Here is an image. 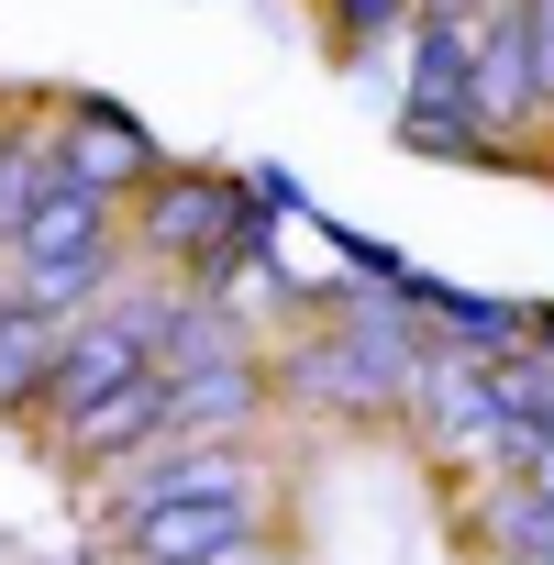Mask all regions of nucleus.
Listing matches in <instances>:
<instances>
[{"instance_id": "1", "label": "nucleus", "mask_w": 554, "mask_h": 565, "mask_svg": "<svg viewBox=\"0 0 554 565\" xmlns=\"http://www.w3.org/2000/svg\"><path fill=\"white\" fill-rule=\"evenodd\" d=\"M311 311H322L311 333L266 344L277 411H322V422H388V411H411L433 344H422V322L399 311V289L344 277V289H311Z\"/></svg>"}, {"instance_id": "2", "label": "nucleus", "mask_w": 554, "mask_h": 565, "mask_svg": "<svg viewBox=\"0 0 554 565\" xmlns=\"http://www.w3.org/2000/svg\"><path fill=\"white\" fill-rule=\"evenodd\" d=\"M277 211L233 178V167H156L134 200H122V255H145V266H167L178 289H200V300H222L233 277L255 266V255H277V233H266Z\"/></svg>"}, {"instance_id": "3", "label": "nucleus", "mask_w": 554, "mask_h": 565, "mask_svg": "<svg viewBox=\"0 0 554 565\" xmlns=\"http://www.w3.org/2000/svg\"><path fill=\"white\" fill-rule=\"evenodd\" d=\"M122 211L111 200H78V189H45L34 211H23V233L0 244V289L12 300H34V311H56V322H78V311H100L111 289H122Z\"/></svg>"}, {"instance_id": "4", "label": "nucleus", "mask_w": 554, "mask_h": 565, "mask_svg": "<svg viewBox=\"0 0 554 565\" xmlns=\"http://www.w3.org/2000/svg\"><path fill=\"white\" fill-rule=\"evenodd\" d=\"M111 543H122V565H255L277 543V477L222 488V499H167V510L122 521Z\"/></svg>"}, {"instance_id": "5", "label": "nucleus", "mask_w": 554, "mask_h": 565, "mask_svg": "<svg viewBox=\"0 0 554 565\" xmlns=\"http://www.w3.org/2000/svg\"><path fill=\"white\" fill-rule=\"evenodd\" d=\"M411 411L433 422L444 455H466V466H488V477H499V466L521 455V433H532L521 399H510V377H499V366H466V355H433L422 388H411Z\"/></svg>"}, {"instance_id": "6", "label": "nucleus", "mask_w": 554, "mask_h": 565, "mask_svg": "<svg viewBox=\"0 0 554 565\" xmlns=\"http://www.w3.org/2000/svg\"><path fill=\"white\" fill-rule=\"evenodd\" d=\"M156 167H167V145H156L122 100H67V111H56V189H78V200H111V211H122Z\"/></svg>"}, {"instance_id": "7", "label": "nucleus", "mask_w": 554, "mask_h": 565, "mask_svg": "<svg viewBox=\"0 0 554 565\" xmlns=\"http://www.w3.org/2000/svg\"><path fill=\"white\" fill-rule=\"evenodd\" d=\"M266 422H277L266 355H255V366H200V377H167V444H255Z\"/></svg>"}, {"instance_id": "8", "label": "nucleus", "mask_w": 554, "mask_h": 565, "mask_svg": "<svg viewBox=\"0 0 554 565\" xmlns=\"http://www.w3.org/2000/svg\"><path fill=\"white\" fill-rule=\"evenodd\" d=\"M167 444V377L145 366V377H122L111 399H89L78 422H56V455L78 466V477H111V466H134V455H156Z\"/></svg>"}, {"instance_id": "9", "label": "nucleus", "mask_w": 554, "mask_h": 565, "mask_svg": "<svg viewBox=\"0 0 554 565\" xmlns=\"http://www.w3.org/2000/svg\"><path fill=\"white\" fill-rule=\"evenodd\" d=\"M266 333L233 311V300H200L167 277V322H156V377H200V366H255Z\"/></svg>"}, {"instance_id": "10", "label": "nucleus", "mask_w": 554, "mask_h": 565, "mask_svg": "<svg viewBox=\"0 0 554 565\" xmlns=\"http://www.w3.org/2000/svg\"><path fill=\"white\" fill-rule=\"evenodd\" d=\"M466 532L488 543V565H554V499L521 488V477H488L466 499Z\"/></svg>"}, {"instance_id": "11", "label": "nucleus", "mask_w": 554, "mask_h": 565, "mask_svg": "<svg viewBox=\"0 0 554 565\" xmlns=\"http://www.w3.org/2000/svg\"><path fill=\"white\" fill-rule=\"evenodd\" d=\"M56 344H67L56 311H34V300L0 289V422H12V411H45V388H56Z\"/></svg>"}, {"instance_id": "12", "label": "nucleus", "mask_w": 554, "mask_h": 565, "mask_svg": "<svg viewBox=\"0 0 554 565\" xmlns=\"http://www.w3.org/2000/svg\"><path fill=\"white\" fill-rule=\"evenodd\" d=\"M56 189V111L23 100V111H0V244L23 233V211Z\"/></svg>"}, {"instance_id": "13", "label": "nucleus", "mask_w": 554, "mask_h": 565, "mask_svg": "<svg viewBox=\"0 0 554 565\" xmlns=\"http://www.w3.org/2000/svg\"><path fill=\"white\" fill-rule=\"evenodd\" d=\"M322 34H333V56H388L399 34H411V0H322Z\"/></svg>"}, {"instance_id": "14", "label": "nucleus", "mask_w": 554, "mask_h": 565, "mask_svg": "<svg viewBox=\"0 0 554 565\" xmlns=\"http://www.w3.org/2000/svg\"><path fill=\"white\" fill-rule=\"evenodd\" d=\"M399 145H411V156H444V167H499V156H488V134H477V122H455V111H399Z\"/></svg>"}, {"instance_id": "15", "label": "nucleus", "mask_w": 554, "mask_h": 565, "mask_svg": "<svg viewBox=\"0 0 554 565\" xmlns=\"http://www.w3.org/2000/svg\"><path fill=\"white\" fill-rule=\"evenodd\" d=\"M499 477H521V488H543V499H554V444H543V433H521V455H510Z\"/></svg>"}, {"instance_id": "16", "label": "nucleus", "mask_w": 554, "mask_h": 565, "mask_svg": "<svg viewBox=\"0 0 554 565\" xmlns=\"http://www.w3.org/2000/svg\"><path fill=\"white\" fill-rule=\"evenodd\" d=\"M499 0H411V23H488Z\"/></svg>"}, {"instance_id": "17", "label": "nucleus", "mask_w": 554, "mask_h": 565, "mask_svg": "<svg viewBox=\"0 0 554 565\" xmlns=\"http://www.w3.org/2000/svg\"><path fill=\"white\" fill-rule=\"evenodd\" d=\"M255 565H300V543H289V532H277V543H266V554H255Z\"/></svg>"}, {"instance_id": "18", "label": "nucleus", "mask_w": 554, "mask_h": 565, "mask_svg": "<svg viewBox=\"0 0 554 565\" xmlns=\"http://www.w3.org/2000/svg\"><path fill=\"white\" fill-rule=\"evenodd\" d=\"M543 167H554V145H543Z\"/></svg>"}]
</instances>
